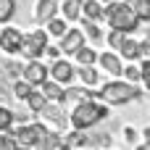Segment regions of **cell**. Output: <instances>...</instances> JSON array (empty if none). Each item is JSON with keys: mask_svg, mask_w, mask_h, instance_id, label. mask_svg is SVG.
<instances>
[{"mask_svg": "<svg viewBox=\"0 0 150 150\" xmlns=\"http://www.w3.org/2000/svg\"><path fill=\"white\" fill-rule=\"evenodd\" d=\"M142 53H145V55H150V32L145 34V42H142Z\"/></svg>", "mask_w": 150, "mask_h": 150, "instance_id": "cell-36", "label": "cell"}, {"mask_svg": "<svg viewBox=\"0 0 150 150\" xmlns=\"http://www.w3.org/2000/svg\"><path fill=\"white\" fill-rule=\"evenodd\" d=\"M21 76H24V79H26L32 87H40L45 79H50V69H47V66H42L40 61H29V63L24 66Z\"/></svg>", "mask_w": 150, "mask_h": 150, "instance_id": "cell-7", "label": "cell"}, {"mask_svg": "<svg viewBox=\"0 0 150 150\" xmlns=\"http://www.w3.org/2000/svg\"><path fill=\"white\" fill-rule=\"evenodd\" d=\"M0 53H3V47H0Z\"/></svg>", "mask_w": 150, "mask_h": 150, "instance_id": "cell-41", "label": "cell"}, {"mask_svg": "<svg viewBox=\"0 0 150 150\" xmlns=\"http://www.w3.org/2000/svg\"><path fill=\"white\" fill-rule=\"evenodd\" d=\"M92 145H100V148H111V134H100V137H95V140H90Z\"/></svg>", "mask_w": 150, "mask_h": 150, "instance_id": "cell-32", "label": "cell"}, {"mask_svg": "<svg viewBox=\"0 0 150 150\" xmlns=\"http://www.w3.org/2000/svg\"><path fill=\"white\" fill-rule=\"evenodd\" d=\"M32 129H34V134H37V140L47 134V127H45V124H40V121H37V124H32Z\"/></svg>", "mask_w": 150, "mask_h": 150, "instance_id": "cell-35", "label": "cell"}, {"mask_svg": "<svg viewBox=\"0 0 150 150\" xmlns=\"http://www.w3.org/2000/svg\"><path fill=\"white\" fill-rule=\"evenodd\" d=\"M26 103H29V108H32V113H40V111L45 108V103H47V98L42 95V90H40V87H34V90H32V95L26 98Z\"/></svg>", "mask_w": 150, "mask_h": 150, "instance_id": "cell-21", "label": "cell"}, {"mask_svg": "<svg viewBox=\"0 0 150 150\" xmlns=\"http://www.w3.org/2000/svg\"><path fill=\"white\" fill-rule=\"evenodd\" d=\"M100 3H103V5H108V3H116V0H100Z\"/></svg>", "mask_w": 150, "mask_h": 150, "instance_id": "cell-39", "label": "cell"}, {"mask_svg": "<svg viewBox=\"0 0 150 150\" xmlns=\"http://www.w3.org/2000/svg\"><path fill=\"white\" fill-rule=\"evenodd\" d=\"M47 121H53L58 129H63L66 127V113H63V103H55V100H47L45 103V108L40 111Z\"/></svg>", "mask_w": 150, "mask_h": 150, "instance_id": "cell-9", "label": "cell"}, {"mask_svg": "<svg viewBox=\"0 0 150 150\" xmlns=\"http://www.w3.org/2000/svg\"><path fill=\"white\" fill-rule=\"evenodd\" d=\"M124 3H129L142 21H150V0H124Z\"/></svg>", "mask_w": 150, "mask_h": 150, "instance_id": "cell-25", "label": "cell"}, {"mask_svg": "<svg viewBox=\"0 0 150 150\" xmlns=\"http://www.w3.org/2000/svg\"><path fill=\"white\" fill-rule=\"evenodd\" d=\"M124 40H127V32H121V29H111V34H108V45H111L113 50H121Z\"/></svg>", "mask_w": 150, "mask_h": 150, "instance_id": "cell-28", "label": "cell"}, {"mask_svg": "<svg viewBox=\"0 0 150 150\" xmlns=\"http://www.w3.org/2000/svg\"><path fill=\"white\" fill-rule=\"evenodd\" d=\"M76 74L82 76V82H84L87 87H92V84H98V82H100V74L95 71V66H79V69H76Z\"/></svg>", "mask_w": 150, "mask_h": 150, "instance_id": "cell-22", "label": "cell"}, {"mask_svg": "<svg viewBox=\"0 0 150 150\" xmlns=\"http://www.w3.org/2000/svg\"><path fill=\"white\" fill-rule=\"evenodd\" d=\"M98 100H103L105 105H124L129 100H142V92L132 82L113 79V82H105L103 84V90L98 92Z\"/></svg>", "mask_w": 150, "mask_h": 150, "instance_id": "cell-3", "label": "cell"}, {"mask_svg": "<svg viewBox=\"0 0 150 150\" xmlns=\"http://www.w3.org/2000/svg\"><path fill=\"white\" fill-rule=\"evenodd\" d=\"M21 145L16 142V137L8 132V134H0V150H18Z\"/></svg>", "mask_w": 150, "mask_h": 150, "instance_id": "cell-30", "label": "cell"}, {"mask_svg": "<svg viewBox=\"0 0 150 150\" xmlns=\"http://www.w3.org/2000/svg\"><path fill=\"white\" fill-rule=\"evenodd\" d=\"M45 55H50L53 61H58V58H61V47H58V45H47V47H45Z\"/></svg>", "mask_w": 150, "mask_h": 150, "instance_id": "cell-33", "label": "cell"}, {"mask_svg": "<svg viewBox=\"0 0 150 150\" xmlns=\"http://www.w3.org/2000/svg\"><path fill=\"white\" fill-rule=\"evenodd\" d=\"M98 63H100L103 71L111 74V76H121V74H124V63H121V58H119L116 53H100V55H98Z\"/></svg>", "mask_w": 150, "mask_h": 150, "instance_id": "cell-10", "label": "cell"}, {"mask_svg": "<svg viewBox=\"0 0 150 150\" xmlns=\"http://www.w3.org/2000/svg\"><path fill=\"white\" fill-rule=\"evenodd\" d=\"M45 26H47V34H50V37H58V40H61V37L69 32V24H66V18H58V16H55V18H50Z\"/></svg>", "mask_w": 150, "mask_h": 150, "instance_id": "cell-19", "label": "cell"}, {"mask_svg": "<svg viewBox=\"0 0 150 150\" xmlns=\"http://www.w3.org/2000/svg\"><path fill=\"white\" fill-rule=\"evenodd\" d=\"M82 32H84L90 40H100V37H103V32H100L98 21H92V18H84V16H82Z\"/></svg>", "mask_w": 150, "mask_h": 150, "instance_id": "cell-24", "label": "cell"}, {"mask_svg": "<svg viewBox=\"0 0 150 150\" xmlns=\"http://www.w3.org/2000/svg\"><path fill=\"white\" fill-rule=\"evenodd\" d=\"M105 116H108V105H105L103 100L90 98V100H82V103H76V105H74V111H71L69 121H71V127H74V129L84 132V129H90V127L100 124Z\"/></svg>", "mask_w": 150, "mask_h": 150, "instance_id": "cell-1", "label": "cell"}, {"mask_svg": "<svg viewBox=\"0 0 150 150\" xmlns=\"http://www.w3.org/2000/svg\"><path fill=\"white\" fill-rule=\"evenodd\" d=\"M58 3L55 0H37V5H34V21L37 24H47L50 18H55L58 16Z\"/></svg>", "mask_w": 150, "mask_h": 150, "instance_id": "cell-8", "label": "cell"}, {"mask_svg": "<svg viewBox=\"0 0 150 150\" xmlns=\"http://www.w3.org/2000/svg\"><path fill=\"white\" fill-rule=\"evenodd\" d=\"M61 145H63V134L47 132L45 137H40V140H37V145H34V148H37V150H61Z\"/></svg>", "mask_w": 150, "mask_h": 150, "instance_id": "cell-18", "label": "cell"}, {"mask_svg": "<svg viewBox=\"0 0 150 150\" xmlns=\"http://www.w3.org/2000/svg\"><path fill=\"white\" fill-rule=\"evenodd\" d=\"M103 18L111 24V29H121V32H127V34L137 32L140 24H142V18L137 16V11H134L129 3H119V0L105 5V16H103Z\"/></svg>", "mask_w": 150, "mask_h": 150, "instance_id": "cell-2", "label": "cell"}, {"mask_svg": "<svg viewBox=\"0 0 150 150\" xmlns=\"http://www.w3.org/2000/svg\"><path fill=\"white\" fill-rule=\"evenodd\" d=\"M82 16H84V18H92V21H98V18H103V16H105V8H103V3H100V0H84V5H82Z\"/></svg>", "mask_w": 150, "mask_h": 150, "instance_id": "cell-16", "label": "cell"}, {"mask_svg": "<svg viewBox=\"0 0 150 150\" xmlns=\"http://www.w3.org/2000/svg\"><path fill=\"white\" fill-rule=\"evenodd\" d=\"M74 74H76V71H74V66H71L69 61H61V58H58V61L50 66V79H55V82H61V84H69V82L74 79Z\"/></svg>", "mask_w": 150, "mask_h": 150, "instance_id": "cell-11", "label": "cell"}, {"mask_svg": "<svg viewBox=\"0 0 150 150\" xmlns=\"http://www.w3.org/2000/svg\"><path fill=\"white\" fill-rule=\"evenodd\" d=\"M32 90H34V87H32V84H29L24 76L13 82V98H16V100H26V98L32 95Z\"/></svg>", "mask_w": 150, "mask_h": 150, "instance_id": "cell-23", "label": "cell"}, {"mask_svg": "<svg viewBox=\"0 0 150 150\" xmlns=\"http://www.w3.org/2000/svg\"><path fill=\"white\" fill-rule=\"evenodd\" d=\"M142 137H145V140H150V127H145V129H142Z\"/></svg>", "mask_w": 150, "mask_h": 150, "instance_id": "cell-38", "label": "cell"}, {"mask_svg": "<svg viewBox=\"0 0 150 150\" xmlns=\"http://www.w3.org/2000/svg\"><path fill=\"white\" fill-rule=\"evenodd\" d=\"M16 13V0H0V24L11 21Z\"/></svg>", "mask_w": 150, "mask_h": 150, "instance_id": "cell-27", "label": "cell"}, {"mask_svg": "<svg viewBox=\"0 0 150 150\" xmlns=\"http://www.w3.org/2000/svg\"><path fill=\"white\" fill-rule=\"evenodd\" d=\"M63 145L69 150H82L84 145H90V137L82 134L79 129H74V132H66V134H63Z\"/></svg>", "mask_w": 150, "mask_h": 150, "instance_id": "cell-15", "label": "cell"}, {"mask_svg": "<svg viewBox=\"0 0 150 150\" xmlns=\"http://www.w3.org/2000/svg\"><path fill=\"white\" fill-rule=\"evenodd\" d=\"M140 69H142V82H145V87L150 90V58L142 61V66H140Z\"/></svg>", "mask_w": 150, "mask_h": 150, "instance_id": "cell-31", "label": "cell"}, {"mask_svg": "<svg viewBox=\"0 0 150 150\" xmlns=\"http://www.w3.org/2000/svg\"><path fill=\"white\" fill-rule=\"evenodd\" d=\"M47 47V29H34L29 34H24V47H21V55L26 61H40L42 53Z\"/></svg>", "mask_w": 150, "mask_h": 150, "instance_id": "cell-4", "label": "cell"}, {"mask_svg": "<svg viewBox=\"0 0 150 150\" xmlns=\"http://www.w3.org/2000/svg\"><path fill=\"white\" fill-rule=\"evenodd\" d=\"M127 61H140V58H145V53H142V42H137V40H124V45H121V50H119Z\"/></svg>", "mask_w": 150, "mask_h": 150, "instance_id": "cell-14", "label": "cell"}, {"mask_svg": "<svg viewBox=\"0 0 150 150\" xmlns=\"http://www.w3.org/2000/svg\"><path fill=\"white\" fill-rule=\"evenodd\" d=\"M124 79L132 82V84H137V82L142 79V69H140V66H127V69H124Z\"/></svg>", "mask_w": 150, "mask_h": 150, "instance_id": "cell-29", "label": "cell"}, {"mask_svg": "<svg viewBox=\"0 0 150 150\" xmlns=\"http://www.w3.org/2000/svg\"><path fill=\"white\" fill-rule=\"evenodd\" d=\"M74 58H76V63H79V66H95V63H98V53H95L92 47H87V45H84L82 50H76V55H74Z\"/></svg>", "mask_w": 150, "mask_h": 150, "instance_id": "cell-20", "label": "cell"}, {"mask_svg": "<svg viewBox=\"0 0 150 150\" xmlns=\"http://www.w3.org/2000/svg\"><path fill=\"white\" fill-rule=\"evenodd\" d=\"M82 5H84V0H66V3L61 5L63 18H66V21H76V18H82Z\"/></svg>", "mask_w": 150, "mask_h": 150, "instance_id": "cell-17", "label": "cell"}, {"mask_svg": "<svg viewBox=\"0 0 150 150\" xmlns=\"http://www.w3.org/2000/svg\"><path fill=\"white\" fill-rule=\"evenodd\" d=\"M8 132H11L13 137H16V142H18L21 148H34V145H37V134H34L32 124H18L16 129L11 127Z\"/></svg>", "mask_w": 150, "mask_h": 150, "instance_id": "cell-12", "label": "cell"}, {"mask_svg": "<svg viewBox=\"0 0 150 150\" xmlns=\"http://www.w3.org/2000/svg\"><path fill=\"white\" fill-rule=\"evenodd\" d=\"M18 150H32V148H18Z\"/></svg>", "mask_w": 150, "mask_h": 150, "instance_id": "cell-40", "label": "cell"}, {"mask_svg": "<svg viewBox=\"0 0 150 150\" xmlns=\"http://www.w3.org/2000/svg\"><path fill=\"white\" fill-rule=\"evenodd\" d=\"M124 140L127 142H137V129L134 127H124Z\"/></svg>", "mask_w": 150, "mask_h": 150, "instance_id": "cell-34", "label": "cell"}, {"mask_svg": "<svg viewBox=\"0 0 150 150\" xmlns=\"http://www.w3.org/2000/svg\"><path fill=\"white\" fill-rule=\"evenodd\" d=\"M84 32L82 29H69L63 37H61V53H66V55H76V50H82L84 47Z\"/></svg>", "mask_w": 150, "mask_h": 150, "instance_id": "cell-6", "label": "cell"}, {"mask_svg": "<svg viewBox=\"0 0 150 150\" xmlns=\"http://www.w3.org/2000/svg\"><path fill=\"white\" fill-rule=\"evenodd\" d=\"M40 90H42V95H45L47 100L66 103V90H61V82H55V79H45V82L40 84Z\"/></svg>", "mask_w": 150, "mask_h": 150, "instance_id": "cell-13", "label": "cell"}, {"mask_svg": "<svg viewBox=\"0 0 150 150\" xmlns=\"http://www.w3.org/2000/svg\"><path fill=\"white\" fill-rule=\"evenodd\" d=\"M13 121H16V113H13L11 108L0 105V132H8V129L13 127Z\"/></svg>", "mask_w": 150, "mask_h": 150, "instance_id": "cell-26", "label": "cell"}, {"mask_svg": "<svg viewBox=\"0 0 150 150\" xmlns=\"http://www.w3.org/2000/svg\"><path fill=\"white\" fill-rule=\"evenodd\" d=\"M0 47H3V53H8V55L21 53V47H24V34H21L18 29H13V26L0 29Z\"/></svg>", "mask_w": 150, "mask_h": 150, "instance_id": "cell-5", "label": "cell"}, {"mask_svg": "<svg viewBox=\"0 0 150 150\" xmlns=\"http://www.w3.org/2000/svg\"><path fill=\"white\" fill-rule=\"evenodd\" d=\"M134 150H150V140H145V142H140V145H137Z\"/></svg>", "mask_w": 150, "mask_h": 150, "instance_id": "cell-37", "label": "cell"}]
</instances>
